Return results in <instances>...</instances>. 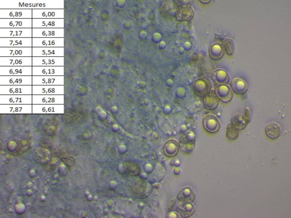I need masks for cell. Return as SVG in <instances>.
I'll return each instance as SVG.
<instances>
[{"mask_svg": "<svg viewBox=\"0 0 291 218\" xmlns=\"http://www.w3.org/2000/svg\"><path fill=\"white\" fill-rule=\"evenodd\" d=\"M226 135L228 139L234 140L238 137L239 131L238 129L235 128L230 123L227 127Z\"/></svg>", "mask_w": 291, "mask_h": 218, "instance_id": "obj_12", "label": "cell"}, {"mask_svg": "<svg viewBox=\"0 0 291 218\" xmlns=\"http://www.w3.org/2000/svg\"><path fill=\"white\" fill-rule=\"evenodd\" d=\"M246 121L248 123L251 119L250 113L249 110L247 109L245 110L244 115V116Z\"/></svg>", "mask_w": 291, "mask_h": 218, "instance_id": "obj_13", "label": "cell"}, {"mask_svg": "<svg viewBox=\"0 0 291 218\" xmlns=\"http://www.w3.org/2000/svg\"><path fill=\"white\" fill-rule=\"evenodd\" d=\"M281 129L280 125L275 122L268 123L266 126L265 131L267 136L272 139L278 138L280 135Z\"/></svg>", "mask_w": 291, "mask_h": 218, "instance_id": "obj_7", "label": "cell"}, {"mask_svg": "<svg viewBox=\"0 0 291 218\" xmlns=\"http://www.w3.org/2000/svg\"><path fill=\"white\" fill-rule=\"evenodd\" d=\"M214 93L219 100L225 102L230 101L233 96V91L227 84L217 85L215 88Z\"/></svg>", "mask_w": 291, "mask_h": 218, "instance_id": "obj_2", "label": "cell"}, {"mask_svg": "<svg viewBox=\"0 0 291 218\" xmlns=\"http://www.w3.org/2000/svg\"><path fill=\"white\" fill-rule=\"evenodd\" d=\"M192 88L197 95L200 97H204L210 92L212 83L208 78L199 77L193 82Z\"/></svg>", "mask_w": 291, "mask_h": 218, "instance_id": "obj_1", "label": "cell"}, {"mask_svg": "<svg viewBox=\"0 0 291 218\" xmlns=\"http://www.w3.org/2000/svg\"><path fill=\"white\" fill-rule=\"evenodd\" d=\"M203 101L205 107L208 109H213L217 106L219 99L214 92H210L203 97Z\"/></svg>", "mask_w": 291, "mask_h": 218, "instance_id": "obj_10", "label": "cell"}, {"mask_svg": "<svg viewBox=\"0 0 291 218\" xmlns=\"http://www.w3.org/2000/svg\"><path fill=\"white\" fill-rule=\"evenodd\" d=\"M201 1V2H202L203 3H208L210 1H206V0L203 1V0H201V1Z\"/></svg>", "mask_w": 291, "mask_h": 218, "instance_id": "obj_14", "label": "cell"}, {"mask_svg": "<svg viewBox=\"0 0 291 218\" xmlns=\"http://www.w3.org/2000/svg\"><path fill=\"white\" fill-rule=\"evenodd\" d=\"M195 196V190L191 186H185L179 191L178 195V198L183 202H192Z\"/></svg>", "mask_w": 291, "mask_h": 218, "instance_id": "obj_5", "label": "cell"}, {"mask_svg": "<svg viewBox=\"0 0 291 218\" xmlns=\"http://www.w3.org/2000/svg\"><path fill=\"white\" fill-rule=\"evenodd\" d=\"M194 15L193 7L189 5H184L180 7L176 13V17L178 20L187 21L192 18Z\"/></svg>", "mask_w": 291, "mask_h": 218, "instance_id": "obj_4", "label": "cell"}, {"mask_svg": "<svg viewBox=\"0 0 291 218\" xmlns=\"http://www.w3.org/2000/svg\"><path fill=\"white\" fill-rule=\"evenodd\" d=\"M230 123L235 128L239 130L244 129L248 123L244 116L237 114L232 118Z\"/></svg>", "mask_w": 291, "mask_h": 218, "instance_id": "obj_11", "label": "cell"}, {"mask_svg": "<svg viewBox=\"0 0 291 218\" xmlns=\"http://www.w3.org/2000/svg\"><path fill=\"white\" fill-rule=\"evenodd\" d=\"M224 54L223 48L221 44L219 43L213 44L209 50V54L210 57L214 60L221 59Z\"/></svg>", "mask_w": 291, "mask_h": 218, "instance_id": "obj_9", "label": "cell"}, {"mask_svg": "<svg viewBox=\"0 0 291 218\" xmlns=\"http://www.w3.org/2000/svg\"><path fill=\"white\" fill-rule=\"evenodd\" d=\"M211 78L214 83L218 85L227 84L230 81V77L228 72L226 70L218 68L212 72Z\"/></svg>", "mask_w": 291, "mask_h": 218, "instance_id": "obj_3", "label": "cell"}, {"mask_svg": "<svg viewBox=\"0 0 291 218\" xmlns=\"http://www.w3.org/2000/svg\"><path fill=\"white\" fill-rule=\"evenodd\" d=\"M230 87L233 92L238 95H242L246 93L247 85L242 79L238 78H234L231 81Z\"/></svg>", "mask_w": 291, "mask_h": 218, "instance_id": "obj_6", "label": "cell"}, {"mask_svg": "<svg viewBox=\"0 0 291 218\" xmlns=\"http://www.w3.org/2000/svg\"><path fill=\"white\" fill-rule=\"evenodd\" d=\"M177 211L182 217H187L191 215L194 213L195 208L190 202H183L177 207Z\"/></svg>", "mask_w": 291, "mask_h": 218, "instance_id": "obj_8", "label": "cell"}]
</instances>
